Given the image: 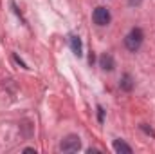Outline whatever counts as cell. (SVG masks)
I'll use <instances>...</instances> for the list:
<instances>
[{
	"label": "cell",
	"mask_w": 155,
	"mask_h": 154,
	"mask_svg": "<svg viewBox=\"0 0 155 154\" xmlns=\"http://www.w3.org/2000/svg\"><path fill=\"white\" fill-rule=\"evenodd\" d=\"M143 38H144L143 31H141L139 27H134V29L126 35V38H124V45H126L130 51H137V49L141 47V44H143Z\"/></svg>",
	"instance_id": "obj_1"
},
{
	"label": "cell",
	"mask_w": 155,
	"mask_h": 154,
	"mask_svg": "<svg viewBox=\"0 0 155 154\" xmlns=\"http://www.w3.org/2000/svg\"><path fill=\"white\" fill-rule=\"evenodd\" d=\"M79 147H81L79 136H74V134L67 136V138L60 143V149H61L63 152H76V151H79Z\"/></svg>",
	"instance_id": "obj_2"
},
{
	"label": "cell",
	"mask_w": 155,
	"mask_h": 154,
	"mask_svg": "<svg viewBox=\"0 0 155 154\" xmlns=\"http://www.w3.org/2000/svg\"><path fill=\"white\" fill-rule=\"evenodd\" d=\"M92 18H94V22H96L97 26H108V24H110V11H108L107 7L99 5V7L94 9Z\"/></svg>",
	"instance_id": "obj_3"
},
{
	"label": "cell",
	"mask_w": 155,
	"mask_h": 154,
	"mask_svg": "<svg viewBox=\"0 0 155 154\" xmlns=\"http://www.w3.org/2000/svg\"><path fill=\"white\" fill-rule=\"evenodd\" d=\"M99 64H101V69H103V71H114V67H116L114 58H112V54H108V53H105V54L99 58Z\"/></svg>",
	"instance_id": "obj_4"
},
{
	"label": "cell",
	"mask_w": 155,
	"mask_h": 154,
	"mask_svg": "<svg viewBox=\"0 0 155 154\" xmlns=\"http://www.w3.org/2000/svg\"><path fill=\"white\" fill-rule=\"evenodd\" d=\"M71 47H72V53L76 56H81L83 54V44H81V38L79 37H71Z\"/></svg>",
	"instance_id": "obj_5"
},
{
	"label": "cell",
	"mask_w": 155,
	"mask_h": 154,
	"mask_svg": "<svg viewBox=\"0 0 155 154\" xmlns=\"http://www.w3.org/2000/svg\"><path fill=\"white\" fill-rule=\"evenodd\" d=\"M114 151H116V152H119V154H121V152L132 154V147H130V145H126L123 140H116V142H114Z\"/></svg>",
	"instance_id": "obj_6"
},
{
	"label": "cell",
	"mask_w": 155,
	"mask_h": 154,
	"mask_svg": "<svg viewBox=\"0 0 155 154\" xmlns=\"http://www.w3.org/2000/svg\"><path fill=\"white\" fill-rule=\"evenodd\" d=\"M121 89L123 91H132V87H134V80H132V76L130 75H124V76L121 78Z\"/></svg>",
	"instance_id": "obj_7"
},
{
	"label": "cell",
	"mask_w": 155,
	"mask_h": 154,
	"mask_svg": "<svg viewBox=\"0 0 155 154\" xmlns=\"http://www.w3.org/2000/svg\"><path fill=\"white\" fill-rule=\"evenodd\" d=\"M97 111H99V121H103V120H105V111H103V109H101V107H97Z\"/></svg>",
	"instance_id": "obj_8"
}]
</instances>
